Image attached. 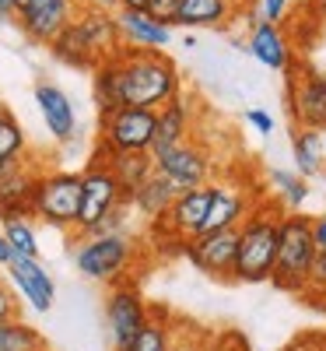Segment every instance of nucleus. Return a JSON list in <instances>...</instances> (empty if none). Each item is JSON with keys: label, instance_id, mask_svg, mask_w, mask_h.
Masks as SVG:
<instances>
[{"label": "nucleus", "instance_id": "obj_1", "mask_svg": "<svg viewBox=\"0 0 326 351\" xmlns=\"http://www.w3.org/2000/svg\"><path fill=\"white\" fill-rule=\"evenodd\" d=\"M116 60V92L120 106L158 109L183 92V74L165 49H127L112 53Z\"/></svg>", "mask_w": 326, "mask_h": 351}, {"label": "nucleus", "instance_id": "obj_2", "mask_svg": "<svg viewBox=\"0 0 326 351\" xmlns=\"http://www.w3.org/2000/svg\"><path fill=\"white\" fill-rule=\"evenodd\" d=\"M281 215L284 208L277 200L260 197L249 215L239 225V246H235V263H231V281L242 285H263L274 274L277 260V236H281Z\"/></svg>", "mask_w": 326, "mask_h": 351}, {"label": "nucleus", "instance_id": "obj_3", "mask_svg": "<svg viewBox=\"0 0 326 351\" xmlns=\"http://www.w3.org/2000/svg\"><path fill=\"white\" fill-rule=\"evenodd\" d=\"M137 256H140V246H137V239L130 236V232L81 236V239L71 243V260H74L77 274H84L88 281H102V285L127 281Z\"/></svg>", "mask_w": 326, "mask_h": 351}, {"label": "nucleus", "instance_id": "obj_4", "mask_svg": "<svg viewBox=\"0 0 326 351\" xmlns=\"http://www.w3.org/2000/svg\"><path fill=\"white\" fill-rule=\"evenodd\" d=\"M77 204H81V172L49 169V172H39L36 176V190H32L28 215L39 218L49 228L74 232Z\"/></svg>", "mask_w": 326, "mask_h": 351}, {"label": "nucleus", "instance_id": "obj_5", "mask_svg": "<svg viewBox=\"0 0 326 351\" xmlns=\"http://www.w3.org/2000/svg\"><path fill=\"white\" fill-rule=\"evenodd\" d=\"M316 256L312 246V232H309V218L299 211H284L281 215V236H277V260H274V274L271 285L281 291L299 295L305 285V271Z\"/></svg>", "mask_w": 326, "mask_h": 351}, {"label": "nucleus", "instance_id": "obj_6", "mask_svg": "<svg viewBox=\"0 0 326 351\" xmlns=\"http://www.w3.org/2000/svg\"><path fill=\"white\" fill-rule=\"evenodd\" d=\"M158 109L120 106L99 116V152H147L155 137Z\"/></svg>", "mask_w": 326, "mask_h": 351}, {"label": "nucleus", "instance_id": "obj_7", "mask_svg": "<svg viewBox=\"0 0 326 351\" xmlns=\"http://www.w3.org/2000/svg\"><path fill=\"white\" fill-rule=\"evenodd\" d=\"M116 204H130V200L120 190V183H116V176L95 158L92 165L81 172V204H77V221H74L71 236L74 239L88 236V232H92L116 208Z\"/></svg>", "mask_w": 326, "mask_h": 351}, {"label": "nucleus", "instance_id": "obj_8", "mask_svg": "<svg viewBox=\"0 0 326 351\" xmlns=\"http://www.w3.org/2000/svg\"><path fill=\"white\" fill-rule=\"evenodd\" d=\"M151 158H155V169L175 190H190V186H200V183H211V176H214V155L197 134L179 141L175 148H168L162 155H151Z\"/></svg>", "mask_w": 326, "mask_h": 351}, {"label": "nucleus", "instance_id": "obj_9", "mask_svg": "<svg viewBox=\"0 0 326 351\" xmlns=\"http://www.w3.org/2000/svg\"><path fill=\"white\" fill-rule=\"evenodd\" d=\"M147 316H151V309H147V302L137 291V285H130V281L109 285V295H105V330H109L112 351H123L137 337V330L147 324Z\"/></svg>", "mask_w": 326, "mask_h": 351}, {"label": "nucleus", "instance_id": "obj_10", "mask_svg": "<svg viewBox=\"0 0 326 351\" xmlns=\"http://www.w3.org/2000/svg\"><path fill=\"white\" fill-rule=\"evenodd\" d=\"M288 109L294 127L323 130L326 127V74L316 67H288Z\"/></svg>", "mask_w": 326, "mask_h": 351}, {"label": "nucleus", "instance_id": "obj_11", "mask_svg": "<svg viewBox=\"0 0 326 351\" xmlns=\"http://www.w3.org/2000/svg\"><path fill=\"white\" fill-rule=\"evenodd\" d=\"M77 8H81L77 0H18L11 21H18V28L32 43L49 46L71 25Z\"/></svg>", "mask_w": 326, "mask_h": 351}, {"label": "nucleus", "instance_id": "obj_12", "mask_svg": "<svg viewBox=\"0 0 326 351\" xmlns=\"http://www.w3.org/2000/svg\"><path fill=\"white\" fill-rule=\"evenodd\" d=\"M235 246H239V225L218 228V232H200V236L183 243V256L193 263L200 274L228 278L235 263Z\"/></svg>", "mask_w": 326, "mask_h": 351}, {"label": "nucleus", "instance_id": "obj_13", "mask_svg": "<svg viewBox=\"0 0 326 351\" xmlns=\"http://www.w3.org/2000/svg\"><path fill=\"white\" fill-rule=\"evenodd\" d=\"M256 200H260V193L242 186L235 176H231V180H214V193H211V204H207V215H203L200 232H218V228L242 225V218L249 215V208Z\"/></svg>", "mask_w": 326, "mask_h": 351}, {"label": "nucleus", "instance_id": "obj_14", "mask_svg": "<svg viewBox=\"0 0 326 351\" xmlns=\"http://www.w3.org/2000/svg\"><path fill=\"white\" fill-rule=\"evenodd\" d=\"M197 134V102L190 92H179L172 95L165 106H158V116H155V137H151V155H162L168 148H175L179 141L193 137Z\"/></svg>", "mask_w": 326, "mask_h": 351}, {"label": "nucleus", "instance_id": "obj_15", "mask_svg": "<svg viewBox=\"0 0 326 351\" xmlns=\"http://www.w3.org/2000/svg\"><path fill=\"white\" fill-rule=\"evenodd\" d=\"M4 271H8L14 291L36 313H49L53 309V302H56V281L39 263V256H14Z\"/></svg>", "mask_w": 326, "mask_h": 351}, {"label": "nucleus", "instance_id": "obj_16", "mask_svg": "<svg viewBox=\"0 0 326 351\" xmlns=\"http://www.w3.org/2000/svg\"><path fill=\"white\" fill-rule=\"evenodd\" d=\"M36 106H39V116H42L46 130L53 134V141L71 144L77 137V112H74L71 95L64 92L60 84L36 81Z\"/></svg>", "mask_w": 326, "mask_h": 351}, {"label": "nucleus", "instance_id": "obj_17", "mask_svg": "<svg viewBox=\"0 0 326 351\" xmlns=\"http://www.w3.org/2000/svg\"><path fill=\"white\" fill-rule=\"evenodd\" d=\"M246 11V4L239 0H179L175 11V25L172 28H211V32H225L231 28V21Z\"/></svg>", "mask_w": 326, "mask_h": 351}, {"label": "nucleus", "instance_id": "obj_18", "mask_svg": "<svg viewBox=\"0 0 326 351\" xmlns=\"http://www.w3.org/2000/svg\"><path fill=\"white\" fill-rule=\"evenodd\" d=\"M116 28H120V43L127 49H165L172 43V28L155 21L147 11L134 8H116Z\"/></svg>", "mask_w": 326, "mask_h": 351}, {"label": "nucleus", "instance_id": "obj_19", "mask_svg": "<svg viewBox=\"0 0 326 351\" xmlns=\"http://www.w3.org/2000/svg\"><path fill=\"white\" fill-rule=\"evenodd\" d=\"M95 158L116 176V183H120V190L127 193V200L147 176L155 172L151 152H95Z\"/></svg>", "mask_w": 326, "mask_h": 351}, {"label": "nucleus", "instance_id": "obj_20", "mask_svg": "<svg viewBox=\"0 0 326 351\" xmlns=\"http://www.w3.org/2000/svg\"><path fill=\"white\" fill-rule=\"evenodd\" d=\"M249 53L271 71H288L291 67V43H288L281 25L256 21L253 32H249Z\"/></svg>", "mask_w": 326, "mask_h": 351}, {"label": "nucleus", "instance_id": "obj_21", "mask_svg": "<svg viewBox=\"0 0 326 351\" xmlns=\"http://www.w3.org/2000/svg\"><path fill=\"white\" fill-rule=\"evenodd\" d=\"M49 53H53L60 64L77 67V71H92V67L102 60V53L95 49V43L88 39V32H84L74 18H71V25L64 28V32L49 43Z\"/></svg>", "mask_w": 326, "mask_h": 351}, {"label": "nucleus", "instance_id": "obj_22", "mask_svg": "<svg viewBox=\"0 0 326 351\" xmlns=\"http://www.w3.org/2000/svg\"><path fill=\"white\" fill-rule=\"evenodd\" d=\"M36 176L39 169H32V162H21L14 172H8L0 180V218L8 215H28V204H32V190H36ZM32 218V215H28Z\"/></svg>", "mask_w": 326, "mask_h": 351}, {"label": "nucleus", "instance_id": "obj_23", "mask_svg": "<svg viewBox=\"0 0 326 351\" xmlns=\"http://www.w3.org/2000/svg\"><path fill=\"white\" fill-rule=\"evenodd\" d=\"M175 193H179V190H175L165 176L155 169V172L130 193V208H134L140 218H147V221H158V218L168 211V204L175 200Z\"/></svg>", "mask_w": 326, "mask_h": 351}, {"label": "nucleus", "instance_id": "obj_24", "mask_svg": "<svg viewBox=\"0 0 326 351\" xmlns=\"http://www.w3.org/2000/svg\"><path fill=\"white\" fill-rule=\"evenodd\" d=\"M291 155H294V172H299L302 180H312V176L326 172V155H323L319 130L294 127V134H291Z\"/></svg>", "mask_w": 326, "mask_h": 351}, {"label": "nucleus", "instance_id": "obj_25", "mask_svg": "<svg viewBox=\"0 0 326 351\" xmlns=\"http://www.w3.org/2000/svg\"><path fill=\"white\" fill-rule=\"evenodd\" d=\"M172 334H175V319L168 316V309H155L123 351H168Z\"/></svg>", "mask_w": 326, "mask_h": 351}, {"label": "nucleus", "instance_id": "obj_26", "mask_svg": "<svg viewBox=\"0 0 326 351\" xmlns=\"http://www.w3.org/2000/svg\"><path fill=\"white\" fill-rule=\"evenodd\" d=\"M0 228H4V239L14 250V256H39V236H36V225L28 221V215L0 218Z\"/></svg>", "mask_w": 326, "mask_h": 351}, {"label": "nucleus", "instance_id": "obj_27", "mask_svg": "<svg viewBox=\"0 0 326 351\" xmlns=\"http://www.w3.org/2000/svg\"><path fill=\"white\" fill-rule=\"evenodd\" d=\"M42 344H46L42 334L28 324V319H21V316L0 324V351H36Z\"/></svg>", "mask_w": 326, "mask_h": 351}, {"label": "nucleus", "instance_id": "obj_28", "mask_svg": "<svg viewBox=\"0 0 326 351\" xmlns=\"http://www.w3.org/2000/svg\"><path fill=\"white\" fill-rule=\"evenodd\" d=\"M271 186L277 190V197L284 200V208H288V211H302V204L309 200V183L302 180L299 172L274 169V172H271Z\"/></svg>", "mask_w": 326, "mask_h": 351}, {"label": "nucleus", "instance_id": "obj_29", "mask_svg": "<svg viewBox=\"0 0 326 351\" xmlns=\"http://www.w3.org/2000/svg\"><path fill=\"white\" fill-rule=\"evenodd\" d=\"M21 155H28V134L11 112H4L0 116V162H14Z\"/></svg>", "mask_w": 326, "mask_h": 351}, {"label": "nucleus", "instance_id": "obj_30", "mask_svg": "<svg viewBox=\"0 0 326 351\" xmlns=\"http://www.w3.org/2000/svg\"><path fill=\"white\" fill-rule=\"evenodd\" d=\"M299 295L312 306H326V250H316L309 271H305V285Z\"/></svg>", "mask_w": 326, "mask_h": 351}, {"label": "nucleus", "instance_id": "obj_31", "mask_svg": "<svg viewBox=\"0 0 326 351\" xmlns=\"http://www.w3.org/2000/svg\"><path fill=\"white\" fill-rule=\"evenodd\" d=\"M211 348V337H207L203 330H197L193 324H175V334H172V344L168 351H207Z\"/></svg>", "mask_w": 326, "mask_h": 351}, {"label": "nucleus", "instance_id": "obj_32", "mask_svg": "<svg viewBox=\"0 0 326 351\" xmlns=\"http://www.w3.org/2000/svg\"><path fill=\"white\" fill-rule=\"evenodd\" d=\"M144 11L151 14L155 21H162V25H175V11H179V0H147L144 4Z\"/></svg>", "mask_w": 326, "mask_h": 351}, {"label": "nucleus", "instance_id": "obj_33", "mask_svg": "<svg viewBox=\"0 0 326 351\" xmlns=\"http://www.w3.org/2000/svg\"><path fill=\"white\" fill-rule=\"evenodd\" d=\"M14 316H21V306H18V291L0 278V324L4 319H14Z\"/></svg>", "mask_w": 326, "mask_h": 351}, {"label": "nucleus", "instance_id": "obj_34", "mask_svg": "<svg viewBox=\"0 0 326 351\" xmlns=\"http://www.w3.org/2000/svg\"><path fill=\"white\" fill-rule=\"evenodd\" d=\"M288 0H260V21H271V25H281L284 18H288Z\"/></svg>", "mask_w": 326, "mask_h": 351}, {"label": "nucleus", "instance_id": "obj_35", "mask_svg": "<svg viewBox=\"0 0 326 351\" xmlns=\"http://www.w3.org/2000/svg\"><path fill=\"white\" fill-rule=\"evenodd\" d=\"M246 123H249L256 134H263V137H271V134H274V116L266 112V109H260V106L246 112Z\"/></svg>", "mask_w": 326, "mask_h": 351}, {"label": "nucleus", "instance_id": "obj_36", "mask_svg": "<svg viewBox=\"0 0 326 351\" xmlns=\"http://www.w3.org/2000/svg\"><path fill=\"white\" fill-rule=\"evenodd\" d=\"M323 337H326V334H305V337L291 341V344L281 348V351H323Z\"/></svg>", "mask_w": 326, "mask_h": 351}, {"label": "nucleus", "instance_id": "obj_37", "mask_svg": "<svg viewBox=\"0 0 326 351\" xmlns=\"http://www.w3.org/2000/svg\"><path fill=\"white\" fill-rule=\"evenodd\" d=\"M309 232H312V246L316 250H326V215L309 218Z\"/></svg>", "mask_w": 326, "mask_h": 351}, {"label": "nucleus", "instance_id": "obj_38", "mask_svg": "<svg viewBox=\"0 0 326 351\" xmlns=\"http://www.w3.org/2000/svg\"><path fill=\"white\" fill-rule=\"evenodd\" d=\"M81 8H102V11H116L120 8V0H77Z\"/></svg>", "mask_w": 326, "mask_h": 351}, {"label": "nucleus", "instance_id": "obj_39", "mask_svg": "<svg viewBox=\"0 0 326 351\" xmlns=\"http://www.w3.org/2000/svg\"><path fill=\"white\" fill-rule=\"evenodd\" d=\"M11 260H14V250L8 246V239H4V228H0V267H8Z\"/></svg>", "mask_w": 326, "mask_h": 351}, {"label": "nucleus", "instance_id": "obj_40", "mask_svg": "<svg viewBox=\"0 0 326 351\" xmlns=\"http://www.w3.org/2000/svg\"><path fill=\"white\" fill-rule=\"evenodd\" d=\"M14 4H18V0H0V21H11L14 18Z\"/></svg>", "mask_w": 326, "mask_h": 351}, {"label": "nucleus", "instance_id": "obj_41", "mask_svg": "<svg viewBox=\"0 0 326 351\" xmlns=\"http://www.w3.org/2000/svg\"><path fill=\"white\" fill-rule=\"evenodd\" d=\"M147 0H120V8H134V11H144Z\"/></svg>", "mask_w": 326, "mask_h": 351}, {"label": "nucleus", "instance_id": "obj_42", "mask_svg": "<svg viewBox=\"0 0 326 351\" xmlns=\"http://www.w3.org/2000/svg\"><path fill=\"white\" fill-rule=\"evenodd\" d=\"M312 8H316V11H319V21H323V25H326V0H316V4H312Z\"/></svg>", "mask_w": 326, "mask_h": 351}, {"label": "nucleus", "instance_id": "obj_43", "mask_svg": "<svg viewBox=\"0 0 326 351\" xmlns=\"http://www.w3.org/2000/svg\"><path fill=\"white\" fill-rule=\"evenodd\" d=\"M319 141H323V155H326V127L319 130Z\"/></svg>", "mask_w": 326, "mask_h": 351}, {"label": "nucleus", "instance_id": "obj_44", "mask_svg": "<svg viewBox=\"0 0 326 351\" xmlns=\"http://www.w3.org/2000/svg\"><path fill=\"white\" fill-rule=\"evenodd\" d=\"M4 112H8V106H4V102H0V116H4Z\"/></svg>", "mask_w": 326, "mask_h": 351}, {"label": "nucleus", "instance_id": "obj_45", "mask_svg": "<svg viewBox=\"0 0 326 351\" xmlns=\"http://www.w3.org/2000/svg\"><path fill=\"white\" fill-rule=\"evenodd\" d=\"M288 4H302V0H288Z\"/></svg>", "mask_w": 326, "mask_h": 351}, {"label": "nucleus", "instance_id": "obj_46", "mask_svg": "<svg viewBox=\"0 0 326 351\" xmlns=\"http://www.w3.org/2000/svg\"><path fill=\"white\" fill-rule=\"evenodd\" d=\"M36 351H49V348H46V344H42V348H36Z\"/></svg>", "mask_w": 326, "mask_h": 351}, {"label": "nucleus", "instance_id": "obj_47", "mask_svg": "<svg viewBox=\"0 0 326 351\" xmlns=\"http://www.w3.org/2000/svg\"><path fill=\"white\" fill-rule=\"evenodd\" d=\"M207 351H214V341H211V348H207Z\"/></svg>", "mask_w": 326, "mask_h": 351}, {"label": "nucleus", "instance_id": "obj_48", "mask_svg": "<svg viewBox=\"0 0 326 351\" xmlns=\"http://www.w3.org/2000/svg\"><path fill=\"white\" fill-rule=\"evenodd\" d=\"M323 351H326V337H323Z\"/></svg>", "mask_w": 326, "mask_h": 351}]
</instances>
